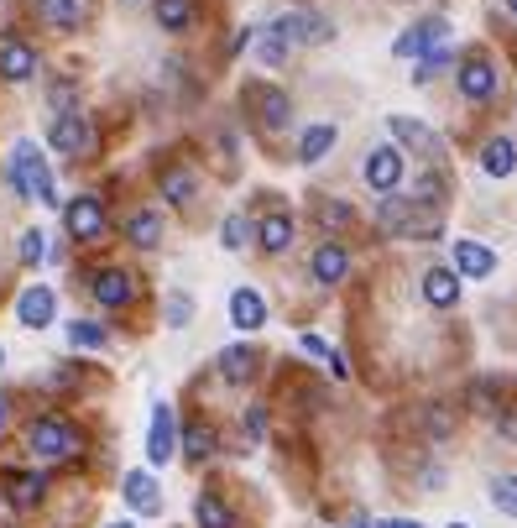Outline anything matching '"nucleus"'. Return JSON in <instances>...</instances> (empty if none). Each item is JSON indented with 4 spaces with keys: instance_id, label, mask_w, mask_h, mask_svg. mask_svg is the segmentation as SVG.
I'll return each instance as SVG.
<instances>
[{
    "instance_id": "f257e3e1",
    "label": "nucleus",
    "mask_w": 517,
    "mask_h": 528,
    "mask_svg": "<svg viewBox=\"0 0 517 528\" xmlns=\"http://www.w3.org/2000/svg\"><path fill=\"white\" fill-rule=\"evenodd\" d=\"M11 189L16 199H37V204H58V183L47 173V157L37 142H16L11 152Z\"/></svg>"
},
{
    "instance_id": "f03ea898",
    "label": "nucleus",
    "mask_w": 517,
    "mask_h": 528,
    "mask_svg": "<svg viewBox=\"0 0 517 528\" xmlns=\"http://www.w3.org/2000/svg\"><path fill=\"white\" fill-rule=\"evenodd\" d=\"M27 445L32 455H42V461H68V455L84 450V434L74 419H63V413H42V419H32L27 429Z\"/></svg>"
},
{
    "instance_id": "7ed1b4c3",
    "label": "nucleus",
    "mask_w": 517,
    "mask_h": 528,
    "mask_svg": "<svg viewBox=\"0 0 517 528\" xmlns=\"http://www.w3.org/2000/svg\"><path fill=\"white\" fill-rule=\"evenodd\" d=\"M376 225H382V236H439V215H413V199H397L387 194L376 204Z\"/></svg>"
},
{
    "instance_id": "20e7f679",
    "label": "nucleus",
    "mask_w": 517,
    "mask_h": 528,
    "mask_svg": "<svg viewBox=\"0 0 517 528\" xmlns=\"http://www.w3.org/2000/svg\"><path fill=\"white\" fill-rule=\"evenodd\" d=\"M63 225H68V236H74V241H100L105 236V204L94 194L68 199L63 204Z\"/></svg>"
},
{
    "instance_id": "39448f33",
    "label": "nucleus",
    "mask_w": 517,
    "mask_h": 528,
    "mask_svg": "<svg viewBox=\"0 0 517 528\" xmlns=\"http://www.w3.org/2000/svg\"><path fill=\"white\" fill-rule=\"evenodd\" d=\"M272 32L277 37H288V48L293 42H303V48H319V42H329L335 37V27L319 16V11H293V16H277L272 21Z\"/></svg>"
},
{
    "instance_id": "423d86ee",
    "label": "nucleus",
    "mask_w": 517,
    "mask_h": 528,
    "mask_svg": "<svg viewBox=\"0 0 517 528\" xmlns=\"http://www.w3.org/2000/svg\"><path fill=\"white\" fill-rule=\"evenodd\" d=\"M246 105L256 110V126H262V131H282V126H288V116H293V100L282 95L277 84H251L246 89Z\"/></svg>"
},
{
    "instance_id": "0eeeda50",
    "label": "nucleus",
    "mask_w": 517,
    "mask_h": 528,
    "mask_svg": "<svg viewBox=\"0 0 517 528\" xmlns=\"http://www.w3.org/2000/svg\"><path fill=\"white\" fill-rule=\"evenodd\" d=\"M455 84H460V95L470 100V105H486L491 95H497V63L491 58H460V74H455Z\"/></svg>"
},
{
    "instance_id": "6e6552de",
    "label": "nucleus",
    "mask_w": 517,
    "mask_h": 528,
    "mask_svg": "<svg viewBox=\"0 0 517 528\" xmlns=\"http://www.w3.org/2000/svg\"><path fill=\"white\" fill-rule=\"evenodd\" d=\"M178 455V424H173V403H152V429H147V461L168 466Z\"/></svg>"
},
{
    "instance_id": "1a4fd4ad",
    "label": "nucleus",
    "mask_w": 517,
    "mask_h": 528,
    "mask_svg": "<svg viewBox=\"0 0 517 528\" xmlns=\"http://www.w3.org/2000/svg\"><path fill=\"white\" fill-rule=\"evenodd\" d=\"M444 37H450V21H444V16H429V21H418L413 32L397 37L392 53H397V58H429L434 48H444Z\"/></svg>"
},
{
    "instance_id": "9d476101",
    "label": "nucleus",
    "mask_w": 517,
    "mask_h": 528,
    "mask_svg": "<svg viewBox=\"0 0 517 528\" xmlns=\"http://www.w3.org/2000/svg\"><path fill=\"white\" fill-rule=\"evenodd\" d=\"M121 497H126V508L136 518H157L162 513V487H157L152 471H126L121 476Z\"/></svg>"
},
{
    "instance_id": "9b49d317",
    "label": "nucleus",
    "mask_w": 517,
    "mask_h": 528,
    "mask_svg": "<svg viewBox=\"0 0 517 528\" xmlns=\"http://www.w3.org/2000/svg\"><path fill=\"white\" fill-rule=\"evenodd\" d=\"M403 173H408V157L397 152V147H376V152L366 157V183H371L376 194H397Z\"/></svg>"
},
{
    "instance_id": "f8f14e48",
    "label": "nucleus",
    "mask_w": 517,
    "mask_h": 528,
    "mask_svg": "<svg viewBox=\"0 0 517 528\" xmlns=\"http://www.w3.org/2000/svg\"><path fill=\"white\" fill-rule=\"evenodd\" d=\"M16 319H21L27 330H47V325L58 319V293L47 288V283H32L27 293L16 298Z\"/></svg>"
},
{
    "instance_id": "ddd939ff",
    "label": "nucleus",
    "mask_w": 517,
    "mask_h": 528,
    "mask_svg": "<svg viewBox=\"0 0 517 528\" xmlns=\"http://www.w3.org/2000/svg\"><path fill=\"white\" fill-rule=\"evenodd\" d=\"M89 293H94V304H100V309H126L136 298V278L121 272V267H105V272H94Z\"/></svg>"
},
{
    "instance_id": "4468645a",
    "label": "nucleus",
    "mask_w": 517,
    "mask_h": 528,
    "mask_svg": "<svg viewBox=\"0 0 517 528\" xmlns=\"http://www.w3.org/2000/svg\"><path fill=\"white\" fill-rule=\"evenodd\" d=\"M47 142H53L63 157H79V152H89V121L79 116V110H63V116H53Z\"/></svg>"
},
{
    "instance_id": "2eb2a0df",
    "label": "nucleus",
    "mask_w": 517,
    "mask_h": 528,
    "mask_svg": "<svg viewBox=\"0 0 517 528\" xmlns=\"http://www.w3.org/2000/svg\"><path fill=\"white\" fill-rule=\"evenodd\" d=\"M230 325L235 330H262L267 325V298L256 288H235L230 293Z\"/></svg>"
},
{
    "instance_id": "dca6fc26",
    "label": "nucleus",
    "mask_w": 517,
    "mask_h": 528,
    "mask_svg": "<svg viewBox=\"0 0 517 528\" xmlns=\"http://www.w3.org/2000/svg\"><path fill=\"white\" fill-rule=\"evenodd\" d=\"M37 74V53L27 48V42H0V79H6V84H27Z\"/></svg>"
},
{
    "instance_id": "f3484780",
    "label": "nucleus",
    "mask_w": 517,
    "mask_h": 528,
    "mask_svg": "<svg viewBox=\"0 0 517 528\" xmlns=\"http://www.w3.org/2000/svg\"><path fill=\"white\" fill-rule=\"evenodd\" d=\"M314 283H324V288H335V283H345V272H350V251L340 246V241H324L319 251H314Z\"/></svg>"
},
{
    "instance_id": "a211bd4d",
    "label": "nucleus",
    "mask_w": 517,
    "mask_h": 528,
    "mask_svg": "<svg viewBox=\"0 0 517 528\" xmlns=\"http://www.w3.org/2000/svg\"><path fill=\"white\" fill-rule=\"evenodd\" d=\"M423 298L434 309H455L460 304V272L455 267H429L423 272Z\"/></svg>"
},
{
    "instance_id": "6ab92c4d",
    "label": "nucleus",
    "mask_w": 517,
    "mask_h": 528,
    "mask_svg": "<svg viewBox=\"0 0 517 528\" xmlns=\"http://www.w3.org/2000/svg\"><path fill=\"white\" fill-rule=\"evenodd\" d=\"M455 272L460 278H491L497 272V251L481 241H455Z\"/></svg>"
},
{
    "instance_id": "aec40b11",
    "label": "nucleus",
    "mask_w": 517,
    "mask_h": 528,
    "mask_svg": "<svg viewBox=\"0 0 517 528\" xmlns=\"http://www.w3.org/2000/svg\"><path fill=\"white\" fill-rule=\"evenodd\" d=\"M481 173L486 178H512L517 173V142L512 136H491L481 147Z\"/></svg>"
},
{
    "instance_id": "412c9836",
    "label": "nucleus",
    "mask_w": 517,
    "mask_h": 528,
    "mask_svg": "<svg viewBox=\"0 0 517 528\" xmlns=\"http://www.w3.org/2000/svg\"><path fill=\"white\" fill-rule=\"evenodd\" d=\"M37 21L53 32H74L84 21V0H37Z\"/></svg>"
},
{
    "instance_id": "4be33fe9",
    "label": "nucleus",
    "mask_w": 517,
    "mask_h": 528,
    "mask_svg": "<svg viewBox=\"0 0 517 528\" xmlns=\"http://www.w3.org/2000/svg\"><path fill=\"white\" fill-rule=\"evenodd\" d=\"M256 366H262V356H256L251 346H225L220 351V377L225 382H251Z\"/></svg>"
},
{
    "instance_id": "5701e85b",
    "label": "nucleus",
    "mask_w": 517,
    "mask_h": 528,
    "mask_svg": "<svg viewBox=\"0 0 517 528\" xmlns=\"http://www.w3.org/2000/svg\"><path fill=\"white\" fill-rule=\"evenodd\" d=\"M256 241H262L267 251H288V246H293V215H288V210L262 215V225H256Z\"/></svg>"
},
{
    "instance_id": "b1692460",
    "label": "nucleus",
    "mask_w": 517,
    "mask_h": 528,
    "mask_svg": "<svg viewBox=\"0 0 517 528\" xmlns=\"http://www.w3.org/2000/svg\"><path fill=\"white\" fill-rule=\"evenodd\" d=\"M126 241L141 246V251L162 246V215H157V210H136V215L126 220Z\"/></svg>"
},
{
    "instance_id": "393cba45",
    "label": "nucleus",
    "mask_w": 517,
    "mask_h": 528,
    "mask_svg": "<svg viewBox=\"0 0 517 528\" xmlns=\"http://www.w3.org/2000/svg\"><path fill=\"white\" fill-rule=\"evenodd\" d=\"M335 126H329V121H319V126H309V131H303V142H298V163H324V152L329 147H335Z\"/></svg>"
},
{
    "instance_id": "a878e982",
    "label": "nucleus",
    "mask_w": 517,
    "mask_h": 528,
    "mask_svg": "<svg viewBox=\"0 0 517 528\" xmlns=\"http://www.w3.org/2000/svg\"><path fill=\"white\" fill-rule=\"evenodd\" d=\"M387 131L397 136V142L418 147V152H434V131L423 126V121H413V116H387Z\"/></svg>"
},
{
    "instance_id": "bb28decb",
    "label": "nucleus",
    "mask_w": 517,
    "mask_h": 528,
    "mask_svg": "<svg viewBox=\"0 0 517 528\" xmlns=\"http://www.w3.org/2000/svg\"><path fill=\"white\" fill-rule=\"evenodd\" d=\"M178 445H183V455H188V461H209V455H215V445H220V434L209 429V424H188Z\"/></svg>"
},
{
    "instance_id": "cd10ccee",
    "label": "nucleus",
    "mask_w": 517,
    "mask_h": 528,
    "mask_svg": "<svg viewBox=\"0 0 517 528\" xmlns=\"http://www.w3.org/2000/svg\"><path fill=\"white\" fill-rule=\"evenodd\" d=\"M157 27L162 32H188L194 27V0H157Z\"/></svg>"
},
{
    "instance_id": "c85d7f7f",
    "label": "nucleus",
    "mask_w": 517,
    "mask_h": 528,
    "mask_svg": "<svg viewBox=\"0 0 517 528\" xmlns=\"http://www.w3.org/2000/svg\"><path fill=\"white\" fill-rule=\"evenodd\" d=\"M194 518H199V528H235V513L225 508V502H220L215 492H199V502H194Z\"/></svg>"
},
{
    "instance_id": "c756f323",
    "label": "nucleus",
    "mask_w": 517,
    "mask_h": 528,
    "mask_svg": "<svg viewBox=\"0 0 517 528\" xmlns=\"http://www.w3.org/2000/svg\"><path fill=\"white\" fill-rule=\"evenodd\" d=\"M42 492H47V476H11V487H6L11 508H37Z\"/></svg>"
},
{
    "instance_id": "7c9ffc66",
    "label": "nucleus",
    "mask_w": 517,
    "mask_h": 528,
    "mask_svg": "<svg viewBox=\"0 0 517 528\" xmlns=\"http://www.w3.org/2000/svg\"><path fill=\"white\" fill-rule=\"evenodd\" d=\"M194 189H199V178L188 168H168V173H162V199H168V204H188Z\"/></svg>"
},
{
    "instance_id": "2f4dec72",
    "label": "nucleus",
    "mask_w": 517,
    "mask_h": 528,
    "mask_svg": "<svg viewBox=\"0 0 517 528\" xmlns=\"http://www.w3.org/2000/svg\"><path fill=\"white\" fill-rule=\"evenodd\" d=\"M105 340H110V330L94 325V319H74V325H68V346L74 351H100Z\"/></svg>"
},
{
    "instance_id": "473e14b6",
    "label": "nucleus",
    "mask_w": 517,
    "mask_h": 528,
    "mask_svg": "<svg viewBox=\"0 0 517 528\" xmlns=\"http://www.w3.org/2000/svg\"><path fill=\"white\" fill-rule=\"evenodd\" d=\"M413 204H423V210H434V215H439V204H444V183H439V173H418V183H413Z\"/></svg>"
},
{
    "instance_id": "72a5a7b5",
    "label": "nucleus",
    "mask_w": 517,
    "mask_h": 528,
    "mask_svg": "<svg viewBox=\"0 0 517 528\" xmlns=\"http://www.w3.org/2000/svg\"><path fill=\"white\" fill-rule=\"evenodd\" d=\"M491 502H497V513L517 518V476H491Z\"/></svg>"
},
{
    "instance_id": "f704fd0d",
    "label": "nucleus",
    "mask_w": 517,
    "mask_h": 528,
    "mask_svg": "<svg viewBox=\"0 0 517 528\" xmlns=\"http://www.w3.org/2000/svg\"><path fill=\"white\" fill-rule=\"evenodd\" d=\"M256 58H262L267 68H277L282 58H288V37H277V32L267 27V37H262V42H256Z\"/></svg>"
},
{
    "instance_id": "c9c22d12",
    "label": "nucleus",
    "mask_w": 517,
    "mask_h": 528,
    "mask_svg": "<svg viewBox=\"0 0 517 528\" xmlns=\"http://www.w3.org/2000/svg\"><path fill=\"white\" fill-rule=\"evenodd\" d=\"M450 48H434L429 58H418V74H413V84H434V74H439V68H450Z\"/></svg>"
},
{
    "instance_id": "e433bc0d",
    "label": "nucleus",
    "mask_w": 517,
    "mask_h": 528,
    "mask_svg": "<svg viewBox=\"0 0 517 528\" xmlns=\"http://www.w3.org/2000/svg\"><path fill=\"white\" fill-rule=\"evenodd\" d=\"M246 236H251L246 215H225V225H220V241H225V251H241V246H246Z\"/></svg>"
},
{
    "instance_id": "4c0bfd02",
    "label": "nucleus",
    "mask_w": 517,
    "mask_h": 528,
    "mask_svg": "<svg viewBox=\"0 0 517 528\" xmlns=\"http://www.w3.org/2000/svg\"><path fill=\"white\" fill-rule=\"evenodd\" d=\"M188 319H194V298H188V293H168V325L183 330Z\"/></svg>"
},
{
    "instance_id": "58836bf2",
    "label": "nucleus",
    "mask_w": 517,
    "mask_h": 528,
    "mask_svg": "<svg viewBox=\"0 0 517 528\" xmlns=\"http://www.w3.org/2000/svg\"><path fill=\"white\" fill-rule=\"evenodd\" d=\"M42 257H47V236H42V231H27V236H21V262L37 267Z\"/></svg>"
},
{
    "instance_id": "ea45409f",
    "label": "nucleus",
    "mask_w": 517,
    "mask_h": 528,
    "mask_svg": "<svg viewBox=\"0 0 517 528\" xmlns=\"http://www.w3.org/2000/svg\"><path fill=\"white\" fill-rule=\"evenodd\" d=\"M319 220L329 225V231H340V225H350L356 215H350V204H319Z\"/></svg>"
},
{
    "instance_id": "a19ab883",
    "label": "nucleus",
    "mask_w": 517,
    "mask_h": 528,
    "mask_svg": "<svg viewBox=\"0 0 517 528\" xmlns=\"http://www.w3.org/2000/svg\"><path fill=\"white\" fill-rule=\"evenodd\" d=\"M423 429H429L434 440H444V434H450L455 424H450V413H444V408H434V413H423Z\"/></svg>"
},
{
    "instance_id": "79ce46f5",
    "label": "nucleus",
    "mask_w": 517,
    "mask_h": 528,
    "mask_svg": "<svg viewBox=\"0 0 517 528\" xmlns=\"http://www.w3.org/2000/svg\"><path fill=\"white\" fill-rule=\"evenodd\" d=\"M298 351H303V356H319V361H329V346H324L319 335H298Z\"/></svg>"
},
{
    "instance_id": "37998d69",
    "label": "nucleus",
    "mask_w": 517,
    "mask_h": 528,
    "mask_svg": "<svg viewBox=\"0 0 517 528\" xmlns=\"http://www.w3.org/2000/svg\"><path fill=\"white\" fill-rule=\"evenodd\" d=\"M497 429L502 440H517V408H497Z\"/></svg>"
},
{
    "instance_id": "c03bdc74",
    "label": "nucleus",
    "mask_w": 517,
    "mask_h": 528,
    "mask_svg": "<svg viewBox=\"0 0 517 528\" xmlns=\"http://www.w3.org/2000/svg\"><path fill=\"white\" fill-rule=\"evenodd\" d=\"M262 429H267V413L251 408V413H246V434H251V440H262Z\"/></svg>"
},
{
    "instance_id": "a18cd8bd",
    "label": "nucleus",
    "mask_w": 517,
    "mask_h": 528,
    "mask_svg": "<svg viewBox=\"0 0 517 528\" xmlns=\"http://www.w3.org/2000/svg\"><path fill=\"white\" fill-rule=\"evenodd\" d=\"M371 528H423L418 518H376Z\"/></svg>"
},
{
    "instance_id": "49530a36",
    "label": "nucleus",
    "mask_w": 517,
    "mask_h": 528,
    "mask_svg": "<svg viewBox=\"0 0 517 528\" xmlns=\"http://www.w3.org/2000/svg\"><path fill=\"white\" fill-rule=\"evenodd\" d=\"M0 429H6V398H0Z\"/></svg>"
},
{
    "instance_id": "de8ad7c7",
    "label": "nucleus",
    "mask_w": 517,
    "mask_h": 528,
    "mask_svg": "<svg viewBox=\"0 0 517 528\" xmlns=\"http://www.w3.org/2000/svg\"><path fill=\"white\" fill-rule=\"evenodd\" d=\"M105 528H136V523H105Z\"/></svg>"
},
{
    "instance_id": "09e8293b",
    "label": "nucleus",
    "mask_w": 517,
    "mask_h": 528,
    "mask_svg": "<svg viewBox=\"0 0 517 528\" xmlns=\"http://www.w3.org/2000/svg\"><path fill=\"white\" fill-rule=\"evenodd\" d=\"M507 11H512V16H517V0H507Z\"/></svg>"
},
{
    "instance_id": "8fccbe9b",
    "label": "nucleus",
    "mask_w": 517,
    "mask_h": 528,
    "mask_svg": "<svg viewBox=\"0 0 517 528\" xmlns=\"http://www.w3.org/2000/svg\"><path fill=\"white\" fill-rule=\"evenodd\" d=\"M450 528H470V523H450Z\"/></svg>"
},
{
    "instance_id": "3c124183",
    "label": "nucleus",
    "mask_w": 517,
    "mask_h": 528,
    "mask_svg": "<svg viewBox=\"0 0 517 528\" xmlns=\"http://www.w3.org/2000/svg\"><path fill=\"white\" fill-rule=\"evenodd\" d=\"M0 366H6V351H0Z\"/></svg>"
}]
</instances>
